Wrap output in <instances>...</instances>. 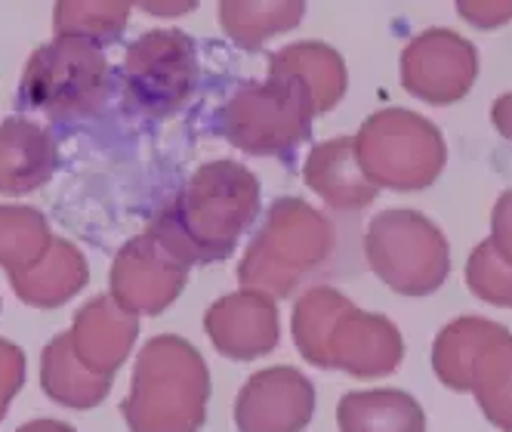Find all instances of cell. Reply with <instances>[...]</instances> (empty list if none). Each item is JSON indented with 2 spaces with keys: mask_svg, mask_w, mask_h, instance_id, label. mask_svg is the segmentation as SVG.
<instances>
[{
  "mask_svg": "<svg viewBox=\"0 0 512 432\" xmlns=\"http://www.w3.org/2000/svg\"><path fill=\"white\" fill-rule=\"evenodd\" d=\"M256 216L260 179L238 161H210L152 216L145 232L192 269L229 260Z\"/></svg>",
  "mask_w": 512,
  "mask_h": 432,
  "instance_id": "1",
  "label": "cell"
},
{
  "mask_svg": "<svg viewBox=\"0 0 512 432\" xmlns=\"http://www.w3.org/2000/svg\"><path fill=\"white\" fill-rule=\"evenodd\" d=\"M210 371L204 355L176 334L139 349L121 414L130 432H201L207 423Z\"/></svg>",
  "mask_w": 512,
  "mask_h": 432,
  "instance_id": "2",
  "label": "cell"
},
{
  "mask_svg": "<svg viewBox=\"0 0 512 432\" xmlns=\"http://www.w3.org/2000/svg\"><path fill=\"white\" fill-rule=\"evenodd\" d=\"M334 244L337 232L321 210L303 198H278L247 247L238 281L244 291L284 300L331 260Z\"/></svg>",
  "mask_w": 512,
  "mask_h": 432,
  "instance_id": "3",
  "label": "cell"
},
{
  "mask_svg": "<svg viewBox=\"0 0 512 432\" xmlns=\"http://www.w3.org/2000/svg\"><path fill=\"white\" fill-rule=\"evenodd\" d=\"M318 118L309 87L284 71L241 84L216 112V133L244 155L287 158L312 136Z\"/></svg>",
  "mask_w": 512,
  "mask_h": 432,
  "instance_id": "4",
  "label": "cell"
},
{
  "mask_svg": "<svg viewBox=\"0 0 512 432\" xmlns=\"http://www.w3.org/2000/svg\"><path fill=\"white\" fill-rule=\"evenodd\" d=\"M112 96V68L105 47L84 38H56L38 47L22 71L19 108L53 124L96 118Z\"/></svg>",
  "mask_w": 512,
  "mask_h": 432,
  "instance_id": "5",
  "label": "cell"
},
{
  "mask_svg": "<svg viewBox=\"0 0 512 432\" xmlns=\"http://www.w3.org/2000/svg\"><path fill=\"white\" fill-rule=\"evenodd\" d=\"M352 139L358 164L377 189H429L448 161L442 130L408 108H380Z\"/></svg>",
  "mask_w": 512,
  "mask_h": 432,
  "instance_id": "6",
  "label": "cell"
},
{
  "mask_svg": "<svg viewBox=\"0 0 512 432\" xmlns=\"http://www.w3.org/2000/svg\"><path fill=\"white\" fill-rule=\"evenodd\" d=\"M364 260L389 291L401 297H429L451 275L445 232L429 216L401 207L371 220L364 235Z\"/></svg>",
  "mask_w": 512,
  "mask_h": 432,
  "instance_id": "7",
  "label": "cell"
},
{
  "mask_svg": "<svg viewBox=\"0 0 512 432\" xmlns=\"http://www.w3.org/2000/svg\"><path fill=\"white\" fill-rule=\"evenodd\" d=\"M198 90V50L186 31H145L124 53L121 93L130 112L173 118Z\"/></svg>",
  "mask_w": 512,
  "mask_h": 432,
  "instance_id": "8",
  "label": "cell"
},
{
  "mask_svg": "<svg viewBox=\"0 0 512 432\" xmlns=\"http://www.w3.org/2000/svg\"><path fill=\"white\" fill-rule=\"evenodd\" d=\"M479 78V50L451 28H429L401 53V84L429 105L460 102Z\"/></svg>",
  "mask_w": 512,
  "mask_h": 432,
  "instance_id": "9",
  "label": "cell"
},
{
  "mask_svg": "<svg viewBox=\"0 0 512 432\" xmlns=\"http://www.w3.org/2000/svg\"><path fill=\"white\" fill-rule=\"evenodd\" d=\"M189 266L179 263L170 250L152 235L142 232L130 238L112 263L108 297L130 315H161L186 291Z\"/></svg>",
  "mask_w": 512,
  "mask_h": 432,
  "instance_id": "10",
  "label": "cell"
},
{
  "mask_svg": "<svg viewBox=\"0 0 512 432\" xmlns=\"http://www.w3.org/2000/svg\"><path fill=\"white\" fill-rule=\"evenodd\" d=\"M315 414V386L297 368H266L244 380L235 399L238 432H303Z\"/></svg>",
  "mask_w": 512,
  "mask_h": 432,
  "instance_id": "11",
  "label": "cell"
},
{
  "mask_svg": "<svg viewBox=\"0 0 512 432\" xmlns=\"http://www.w3.org/2000/svg\"><path fill=\"white\" fill-rule=\"evenodd\" d=\"M405 362V337L386 315L364 312L355 303L337 318L324 352V368H337L358 380L389 377Z\"/></svg>",
  "mask_w": 512,
  "mask_h": 432,
  "instance_id": "12",
  "label": "cell"
},
{
  "mask_svg": "<svg viewBox=\"0 0 512 432\" xmlns=\"http://www.w3.org/2000/svg\"><path fill=\"white\" fill-rule=\"evenodd\" d=\"M204 331L219 355L232 362H253V358L269 355L281 340L278 306L272 297L241 287L207 309Z\"/></svg>",
  "mask_w": 512,
  "mask_h": 432,
  "instance_id": "13",
  "label": "cell"
},
{
  "mask_svg": "<svg viewBox=\"0 0 512 432\" xmlns=\"http://www.w3.org/2000/svg\"><path fill=\"white\" fill-rule=\"evenodd\" d=\"M71 349L78 362L96 377H115L133 352L139 337V318L124 312L112 297H93L71 321Z\"/></svg>",
  "mask_w": 512,
  "mask_h": 432,
  "instance_id": "14",
  "label": "cell"
},
{
  "mask_svg": "<svg viewBox=\"0 0 512 432\" xmlns=\"http://www.w3.org/2000/svg\"><path fill=\"white\" fill-rule=\"evenodd\" d=\"M59 167L56 139L28 118L0 121V195H28L47 186Z\"/></svg>",
  "mask_w": 512,
  "mask_h": 432,
  "instance_id": "15",
  "label": "cell"
},
{
  "mask_svg": "<svg viewBox=\"0 0 512 432\" xmlns=\"http://www.w3.org/2000/svg\"><path fill=\"white\" fill-rule=\"evenodd\" d=\"M303 179H306V186L334 210H364L380 195V189L364 176L358 164L352 136L318 142L306 158Z\"/></svg>",
  "mask_w": 512,
  "mask_h": 432,
  "instance_id": "16",
  "label": "cell"
},
{
  "mask_svg": "<svg viewBox=\"0 0 512 432\" xmlns=\"http://www.w3.org/2000/svg\"><path fill=\"white\" fill-rule=\"evenodd\" d=\"M90 269L81 250L68 238H53L47 254L31 269L10 278L13 294L34 309H59L84 291Z\"/></svg>",
  "mask_w": 512,
  "mask_h": 432,
  "instance_id": "17",
  "label": "cell"
},
{
  "mask_svg": "<svg viewBox=\"0 0 512 432\" xmlns=\"http://www.w3.org/2000/svg\"><path fill=\"white\" fill-rule=\"evenodd\" d=\"M340 432H426V414L405 389H358L337 405Z\"/></svg>",
  "mask_w": 512,
  "mask_h": 432,
  "instance_id": "18",
  "label": "cell"
},
{
  "mask_svg": "<svg viewBox=\"0 0 512 432\" xmlns=\"http://www.w3.org/2000/svg\"><path fill=\"white\" fill-rule=\"evenodd\" d=\"M503 331H506L503 324H497L491 318H475V315H463V318H454L451 324H445L432 343L435 377L454 392H469L475 362L482 358L488 343L497 340Z\"/></svg>",
  "mask_w": 512,
  "mask_h": 432,
  "instance_id": "19",
  "label": "cell"
},
{
  "mask_svg": "<svg viewBox=\"0 0 512 432\" xmlns=\"http://www.w3.org/2000/svg\"><path fill=\"white\" fill-rule=\"evenodd\" d=\"M112 380L115 377L90 374L78 362L68 331L56 334L41 352V386L56 405L75 408V411H93L105 402V395L112 392Z\"/></svg>",
  "mask_w": 512,
  "mask_h": 432,
  "instance_id": "20",
  "label": "cell"
},
{
  "mask_svg": "<svg viewBox=\"0 0 512 432\" xmlns=\"http://www.w3.org/2000/svg\"><path fill=\"white\" fill-rule=\"evenodd\" d=\"M269 71H284V75H294L300 78L312 99L318 115L331 112V108L340 105V99L346 96V62L343 56L327 47L321 41H303V44H290L278 53L269 56Z\"/></svg>",
  "mask_w": 512,
  "mask_h": 432,
  "instance_id": "21",
  "label": "cell"
},
{
  "mask_svg": "<svg viewBox=\"0 0 512 432\" xmlns=\"http://www.w3.org/2000/svg\"><path fill=\"white\" fill-rule=\"evenodd\" d=\"M306 16V4L300 0H275V4H244V0H226L219 4V25L241 50H260L272 34L297 28Z\"/></svg>",
  "mask_w": 512,
  "mask_h": 432,
  "instance_id": "22",
  "label": "cell"
},
{
  "mask_svg": "<svg viewBox=\"0 0 512 432\" xmlns=\"http://www.w3.org/2000/svg\"><path fill=\"white\" fill-rule=\"evenodd\" d=\"M469 392L479 402L485 420L503 432H512V334L503 331L488 343L472 368Z\"/></svg>",
  "mask_w": 512,
  "mask_h": 432,
  "instance_id": "23",
  "label": "cell"
},
{
  "mask_svg": "<svg viewBox=\"0 0 512 432\" xmlns=\"http://www.w3.org/2000/svg\"><path fill=\"white\" fill-rule=\"evenodd\" d=\"M352 306L349 297H343L337 287H312L306 291L297 306H294V318H290V331H294V343L300 349V355L309 365L324 368V352H327V340H331V331L337 318Z\"/></svg>",
  "mask_w": 512,
  "mask_h": 432,
  "instance_id": "24",
  "label": "cell"
},
{
  "mask_svg": "<svg viewBox=\"0 0 512 432\" xmlns=\"http://www.w3.org/2000/svg\"><path fill=\"white\" fill-rule=\"evenodd\" d=\"M53 244L50 226L34 207H0V269L10 278L31 269Z\"/></svg>",
  "mask_w": 512,
  "mask_h": 432,
  "instance_id": "25",
  "label": "cell"
},
{
  "mask_svg": "<svg viewBox=\"0 0 512 432\" xmlns=\"http://www.w3.org/2000/svg\"><path fill=\"white\" fill-rule=\"evenodd\" d=\"M130 4L127 0H108V4H96V0H87V4H78V0H62V4L53 7V31L56 38H84L93 41L99 47L115 44L130 19Z\"/></svg>",
  "mask_w": 512,
  "mask_h": 432,
  "instance_id": "26",
  "label": "cell"
},
{
  "mask_svg": "<svg viewBox=\"0 0 512 432\" xmlns=\"http://www.w3.org/2000/svg\"><path fill=\"white\" fill-rule=\"evenodd\" d=\"M466 284L479 300H485L491 306H500V309H512V263H506L497 254L491 238H485L469 254Z\"/></svg>",
  "mask_w": 512,
  "mask_h": 432,
  "instance_id": "27",
  "label": "cell"
},
{
  "mask_svg": "<svg viewBox=\"0 0 512 432\" xmlns=\"http://www.w3.org/2000/svg\"><path fill=\"white\" fill-rule=\"evenodd\" d=\"M22 383H25V352L10 340H0V420L7 417L10 402L19 395Z\"/></svg>",
  "mask_w": 512,
  "mask_h": 432,
  "instance_id": "28",
  "label": "cell"
},
{
  "mask_svg": "<svg viewBox=\"0 0 512 432\" xmlns=\"http://www.w3.org/2000/svg\"><path fill=\"white\" fill-rule=\"evenodd\" d=\"M491 244L497 254L512 263V189L503 192L491 213Z\"/></svg>",
  "mask_w": 512,
  "mask_h": 432,
  "instance_id": "29",
  "label": "cell"
},
{
  "mask_svg": "<svg viewBox=\"0 0 512 432\" xmlns=\"http://www.w3.org/2000/svg\"><path fill=\"white\" fill-rule=\"evenodd\" d=\"M457 10L466 22L479 25V28H497L512 19V4H488V0H479V4L463 0V4H457Z\"/></svg>",
  "mask_w": 512,
  "mask_h": 432,
  "instance_id": "30",
  "label": "cell"
},
{
  "mask_svg": "<svg viewBox=\"0 0 512 432\" xmlns=\"http://www.w3.org/2000/svg\"><path fill=\"white\" fill-rule=\"evenodd\" d=\"M491 121H494L497 133L512 142V93H503V96L494 99V105H491Z\"/></svg>",
  "mask_w": 512,
  "mask_h": 432,
  "instance_id": "31",
  "label": "cell"
},
{
  "mask_svg": "<svg viewBox=\"0 0 512 432\" xmlns=\"http://www.w3.org/2000/svg\"><path fill=\"white\" fill-rule=\"evenodd\" d=\"M16 432H78L75 426H68L62 420H50V417H41V420H28L22 423Z\"/></svg>",
  "mask_w": 512,
  "mask_h": 432,
  "instance_id": "32",
  "label": "cell"
},
{
  "mask_svg": "<svg viewBox=\"0 0 512 432\" xmlns=\"http://www.w3.org/2000/svg\"><path fill=\"white\" fill-rule=\"evenodd\" d=\"M142 10H149V13H189V10H195V4H173V7H164V4H142Z\"/></svg>",
  "mask_w": 512,
  "mask_h": 432,
  "instance_id": "33",
  "label": "cell"
}]
</instances>
